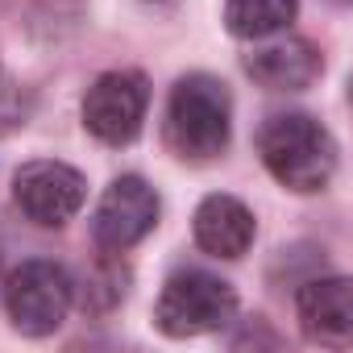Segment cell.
I'll list each match as a JSON object with an SVG mask.
<instances>
[{"label": "cell", "instance_id": "obj_9", "mask_svg": "<svg viewBox=\"0 0 353 353\" xmlns=\"http://www.w3.org/2000/svg\"><path fill=\"white\" fill-rule=\"evenodd\" d=\"M324 59L307 38H266L262 46H254L245 54V75L254 83H262L266 92H303L320 79Z\"/></svg>", "mask_w": 353, "mask_h": 353}, {"label": "cell", "instance_id": "obj_6", "mask_svg": "<svg viewBox=\"0 0 353 353\" xmlns=\"http://www.w3.org/2000/svg\"><path fill=\"white\" fill-rule=\"evenodd\" d=\"M13 200L17 208L42 225V229H63L88 200V179L59 162V158H34L13 174Z\"/></svg>", "mask_w": 353, "mask_h": 353}, {"label": "cell", "instance_id": "obj_7", "mask_svg": "<svg viewBox=\"0 0 353 353\" xmlns=\"http://www.w3.org/2000/svg\"><path fill=\"white\" fill-rule=\"evenodd\" d=\"M158 192L141 179V174H121L112 179L96 204V216H92V241L104 250V254H125L133 250L154 225H158Z\"/></svg>", "mask_w": 353, "mask_h": 353}, {"label": "cell", "instance_id": "obj_13", "mask_svg": "<svg viewBox=\"0 0 353 353\" xmlns=\"http://www.w3.org/2000/svg\"><path fill=\"white\" fill-rule=\"evenodd\" d=\"M349 104H353V75H349Z\"/></svg>", "mask_w": 353, "mask_h": 353}, {"label": "cell", "instance_id": "obj_1", "mask_svg": "<svg viewBox=\"0 0 353 353\" xmlns=\"http://www.w3.org/2000/svg\"><path fill=\"white\" fill-rule=\"evenodd\" d=\"M162 137L174 158L183 162H212L229 150L233 137V96L216 75L192 71L170 88Z\"/></svg>", "mask_w": 353, "mask_h": 353}, {"label": "cell", "instance_id": "obj_12", "mask_svg": "<svg viewBox=\"0 0 353 353\" xmlns=\"http://www.w3.org/2000/svg\"><path fill=\"white\" fill-rule=\"evenodd\" d=\"M229 353H283V336H279L262 316H250V320L237 328Z\"/></svg>", "mask_w": 353, "mask_h": 353}, {"label": "cell", "instance_id": "obj_11", "mask_svg": "<svg viewBox=\"0 0 353 353\" xmlns=\"http://www.w3.org/2000/svg\"><path fill=\"white\" fill-rule=\"evenodd\" d=\"M299 13V0H225V30L241 42L279 38Z\"/></svg>", "mask_w": 353, "mask_h": 353}, {"label": "cell", "instance_id": "obj_3", "mask_svg": "<svg viewBox=\"0 0 353 353\" xmlns=\"http://www.w3.org/2000/svg\"><path fill=\"white\" fill-rule=\"evenodd\" d=\"M237 316V291L233 283H225L221 274L208 270H179L170 274L158 291L154 303V324L158 332L188 341V336H204V332H221L229 328Z\"/></svg>", "mask_w": 353, "mask_h": 353}, {"label": "cell", "instance_id": "obj_8", "mask_svg": "<svg viewBox=\"0 0 353 353\" xmlns=\"http://www.w3.org/2000/svg\"><path fill=\"white\" fill-rule=\"evenodd\" d=\"M295 312L312 345L328 353L353 349V279H341V274L307 279L295 295Z\"/></svg>", "mask_w": 353, "mask_h": 353}, {"label": "cell", "instance_id": "obj_5", "mask_svg": "<svg viewBox=\"0 0 353 353\" xmlns=\"http://www.w3.org/2000/svg\"><path fill=\"white\" fill-rule=\"evenodd\" d=\"M150 108V83L141 71H104L83 92V129L104 145H129Z\"/></svg>", "mask_w": 353, "mask_h": 353}, {"label": "cell", "instance_id": "obj_4", "mask_svg": "<svg viewBox=\"0 0 353 353\" xmlns=\"http://www.w3.org/2000/svg\"><path fill=\"white\" fill-rule=\"evenodd\" d=\"M75 303L71 274L50 258H30L5 279V307L21 336H50Z\"/></svg>", "mask_w": 353, "mask_h": 353}, {"label": "cell", "instance_id": "obj_14", "mask_svg": "<svg viewBox=\"0 0 353 353\" xmlns=\"http://www.w3.org/2000/svg\"><path fill=\"white\" fill-rule=\"evenodd\" d=\"M336 5H353V0H336Z\"/></svg>", "mask_w": 353, "mask_h": 353}, {"label": "cell", "instance_id": "obj_2", "mask_svg": "<svg viewBox=\"0 0 353 353\" xmlns=\"http://www.w3.org/2000/svg\"><path fill=\"white\" fill-rule=\"evenodd\" d=\"M262 166L287 192L312 196L324 192L336 170V141L332 133L307 112H274L258 129Z\"/></svg>", "mask_w": 353, "mask_h": 353}, {"label": "cell", "instance_id": "obj_10", "mask_svg": "<svg viewBox=\"0 0 353 353\" xmlns=\"http://www.w3.org/2000/svg\"><path fill=\"white\" fill-rule=\"evenodd\" d=\"M192 233H196V245L204 254L233 262V258H241L254 245L258 225H254V212L237 196H221L216 192V196L200 200V208L192 216Z\"/></svg>", "mask_w": 353, "mask_h": 353}]
</instances>
